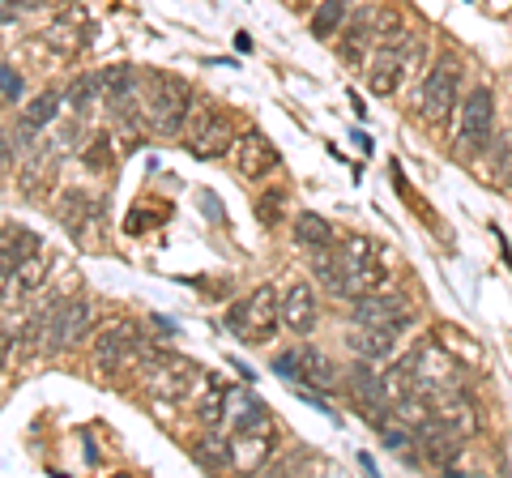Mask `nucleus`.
Here are the masks:
<instances>
[{"label":"nucleus","mask_w":512,"mask_h":478,"mask_svg":"<svg viewBox=\"0 0 512 478\" xmlns=\"http://www.w3.org/2000/svg\"><path fill=\"white\" fill-rule=\"evenodd\" d=\"M350 321L355 325H384V329H410L419 316L406 304L402 295H384V291H372L363 299H350Z\"/></svg>","instance_id":"10"},{"label":"nucleus","mask_w":512,"mask_h":478,"mask_svg":"<svg viewBox=\"0 0 512 478\" xmlns=\"http://www.w3.org/2000/svg\"><path fill=\"white\" fill-rule=\"evenodd\" d=\"M94 325V304L82 295V299H69V304H60L56 312V325H52V338H47V350H77L86 342V333Z\"/></svg>","instance_id":"12"},{"label":"nucleus","mask_w":512,"mask_h":478,"mask_svg":"<svg viewBox=\"0 0 512 478\" xmlns=\"http://www.w3.org/2000/svg\"><path fill=\"white\" fill-rule=\"evenodd\" d=\"M286 5H291V9H308L312 0H286Z\"/></svg>","instance_id":"35"},{"label":"nucleus","mask_w":512,"mask_h":478,"mask_svg":"<svg viewBox=\"0 0 512 478\" xmlns=\"http://www.w3.org/2000/svg\"><path fill=\"white\" fill-rule=\"evenodd\" d=\"M56 163H60V150H35L26 158V163L18 167V180L30 197H47L56 184Z\"/></svg>","instance_id":"20"},{"label":"nucleus","mask_w":512,"mask_h":478,"mask_svg":"<svg viewBox=\"0 0 512 478\" xmlns=\"http://www.w3.org/2000/svg\"><path fill=\"white\" fill-rule=\"evenodd\" d=\"M282 201H286L282 193H265L261 201H256V218H261L265 227H274V222L282 218Z\"/></svg>","instance_id":"31"},{"label":"nucleus","mask_w":512,"mask_h":478,"mask_svg":"<svg viewBox=\"0 0 512 478\" xmlns=\"http://www.w3.org/2000/svg\"><path fill=\"white\" fill-rule=\"evenodd\" d=\"M60 107H64V94L60 90H43V94H35L26 107H22V116H18V146H30V141L39 137V129H47L56 116H60Z\"/></svg>","instance_id":"17"},{"label":"nucleus","mask_w":512,"mask_h":478,"mask_svg":"<svg viewBox=\"0 0 512 478\" xmlns=\"http://www.w3.org/2000/svg\"><path fill=\"white\" fill-rule=\"evenodd\" d=\"M312 274L338 299H363L372 291H384V282H389V269L376 261V244L367 235H346L320 248Z\"/></svg>","instance_id":"1"},{"label":"nucleus","mask_w":512,"mask_h":478,"mask_svg":"<svg viewBox=\"0 0 512 478\" xmlns=\"http://www.w3.org/2000/svg\"><path fill=\"white\" fill-rule=\"evenodd\" d=\"M43 282H47V261L39 257V252H35V257H26V261H22V265L5 278L9 299H26V295H35Z\"/></svg>","instance_id":"21"},{"label":"nucleus","mask_w":512,"mask_h":478,"mask_svg":"<svg viewBox=\"0 0 512 478\" xmlns=\"http://www.w3.org/2000/svg\"><path fill=\"white\" fill-rule=\"evenodd\" d=\"M60 222L73 231V239H82L86 244V235L103 231V201L82 197V193H64L60 197Z\"/></svg>","instance_id":"16"},{"label":"nucleus","mask_w":512,"mask_h":478,"mask_svg":"<svg viewBox=\"0 0 512 478\" xmlns=\"http://www.w3.org/2000/svg\"><path fill=\"white\" fill-rule=\"evenodd\" d=\"M137 350H141V329L133 321L107 325L99 338H94V368H99L103 376H116L137 359Z\"/></svg>","instance_id":"8"},{"label":"nucleus","mask_w":512,"mask_h":478,"mask_svg":"<svg viewBox=\"0 0 512 478\" xmlns=\"http://www.w3.org/2000/svg\"><path fill=\"white\" fill-rule=\"evenodd\" d=\"M397 338H402V329H384V325H350L346 329V350L355 359H384L393 355Z\"/></svg>","instance_id":"18"},{"label":"nucleus","mask_w":512,"mask_h":478,"mask_svg":"<svg viewBox=\"0 0 512 478\" xmlns=\"http://www.w3.org/2000/svg\"><path fill=\"white\" fill-rule=\"evenodd\" d=\"M0 94H5V99H18L22 94V77L13 73L9 65H0Z\"/></svg>","instance_id":"32"},{"label":"nucleus","mask_w":512,"mask_h":478,"mask_svg":"<svg viewBox=\"0 0 512 478\" xmlns=\"http://www.w3.org/2000/svg\"><path fill=\"white\" fill-rule=\"evenodd\" d=\"M82 163L90 167V171H107L111 167V137L107 133H99L90 141V146L82 150Z\"/></svg>","instance_id":"29"},{"label":"nucleus","mask_w":512,"mask_h":478,"mask_svg":"<svg viewBox=\"0 0 512 478\" xmlns=\"http://www.w3.org/2000/svg\"><path fill=\"white\" fill-rule=\"evenodd\" d=\"M35 252H39V235L30 227H18V222L0 227V282H5L26 257H35Z\"/></svg>","instance_id":"19"},{"label":"nucleus","mask_w":512,"mask_h":478,"mask_svg":"<svg viewBox=\"0 0 512 478\" xmlns=\"http://www.w3.org/2000/svg\"><path fill=\"white\" fill-rule=\"evenodd\" d=\"M278 312H282V325L291 329V333H308L312 325H316V316H320V308H316V291L308 282H291L286 291L278 295Z\"/></svg>","instance_id":"14"},{"label":"nucleus","mask_w":512,"mask_h":478,"mask_svg":"<svg viewBox=\"0 0 512 478\" xmlns=\"http://www.w3.org/2000/svg\"><path fill=\"white\" fill-rule=\"evenodd\" d=\"M103 99V86H99V73H77L73 86L64 90V103H69L73 111H86Z\"/></svg>","instance_id":"28"},{"label":"nucleus","mask_w":512,"mask_h":478,"mask_svg":"<svg viewBox=\"0 0 512 478\" xmlns=\"http://www.w3.org/2000/svg\"><path fill=\"white\" fill-rule=\"evenodd\" d=\"M461 99V77H457V60L453 56H440L436 65H431V73L423 77L419 86V103H414V111L427 120V124H444L448 116H453V107Z\"/></svg>","instance_id":"5"},{"label":"nucleus","mask_w":512,"mask_h":478,"mask_svg":"<svg viewBox=\"0 0 512 478\" xmlns=\"http://www.w3.org/2000/svg\"><path fill=\"white\" fill-rule=\"evenodd\" d=\"M231 163H235V171L244 175V180H265V175H274L282 167V158L274 150V141H269L261 129H248V133L235 137Z\"/></svg>","instance_id":"11"},{"label":"nucleus","mask_w":512,"mask_h":478,"mask_svg":"<svg viewBox=\"0 0 512 478\" xmlns=\"http://www.w3.org/2000/svg\"><path fill=\"white\" fill-rule=\"evenodd\" d=\"M372 30H376V9H359L342 22V30L333 39H338V56L346 65H363L367 47H372Z\"/></svg>","instance_id":"15"},{"label":"nucleus","mask_w":512,"mask_h":478,"mask_svg":"<svg viewBox=\"0 0 512 478\" xmlns=\"http://www.w3.org/2000/svg\"><path fill=\"white\" fill-rule=\"evenodd\" d=\"M192 457H197L205 470H227V466H235V449H231V440H222V436L197 440V444H192Z\"/></svg>","instance_id":"27"},{"label":"nucleus","mask_w":512,"mask_h":478,"mask_svg":"<svg viewBox=\"0 0 512 478\" xmlns=\"http://www.w3.org/2000/svg\"><path fill=\"white\" fill-rule=\"evenodd\" d=\"M491 137H495V94L487 86H478L466 94V103H461L457 141H461V150H483Z\"/></svg>","instance_id":"9"},{"label":"nucleus","mask_w":512,"mask_h":478,"mask_svg":"<svg viewBox=\"0 0 512 478\" xmlns=\"http://www.w3.org/2000/svg\"><path fill=\"white\" fill-rule=\"evenodd\" d=\"M295 244H303V248H312V252H320V248H329L333 244V227L320 214H312V210H303V214H295Z\"/></svg>","instance_id":"23"},{"label":"nucleus","mask_w":512,"mask_h":478,"mask_svg":"<svg viewBox=\"0 0 512 478\" xmlns=\"http://www.w3.org/2000/svg\"><path fill=\"white\" fill-rule=\"evenodd\" d=\"M47 43H56L60 52H77V47H86L90 43V13H86V5L69 0V5L52 18V26H47Z\"/></svg>","instance_id":"13"},{"label":"nucleus","mask_w":512,"mask_h":478,"mask_svg":"<svg viewBox=\"0 0 512 478\" xmlns=\"http://www.w3.org/2000/svg\"><path fill=\"white\" fill-rule=\"evenodd\" d=\"M47 0H0V22H18V18H26V13H35V9H43Z\"/></svg>","instance_id":"30"},{"label":"nucleus","mask_w":512,"mask_h":478,"mask_svg":"<svg viewBox=\"0 0 512 478\" xmlns=\"http://www.w3.org/2000/svg\"><path fill=\"white\" fill-rule=\"evenodd\" d=\"M9 342H13V338H9V333H5V338H0V363H5V359H9Z\"/></svg>","instance_id":"34"},{"label":"nucleus","mask_w":512,"mask_h":478,"mask_svg":"<svg viewBox=\"0 0 512 478\" xmlns=\"http://www.w3.org/2000/svg\"><path fill=\"white\" fill-rule=\"evenodd\" d=\"M346 393L372 427H384L393 419V393L384 385V372L372 368V359H355L346 368Z\"/></svg>","instance_id":"4"},{"label":"nucleus","mask_w":512,"mask_h":478,"mask_svg":"<svg viewBox=\"0 0 512 478\" xmlns=\"http://www.w3.org/2000/svg\"><path fill=\"white\" fill-rule=\"evenodd\" d=\"M235 124L227 111H218V107H205V111H192V120H188V150L197 154V158H222V154H231L235 146Z\"/></svg>","instance_id":"7"},{"label":"nucleus","mask_w":512,"mask_h":478,"mask_svg":"<svg viewBox=\"0 0 512 478\" xmlns=\"http://www.w3.org/2000/svg\"><path fill=\"white\" fill-rule=\"evenodd\" d=\"M346 18H350V0H320L316 13H312V35L316 39H333Z\"/></svg>","instance_id":"24"},{"label":"nucleus","mask_w":512,"mask_h":478,"mask_svg":"<svg viewBox=\"0 0 512 478\" xmlns=\"http://www.w3.org/2000/svg\"><path fill=\"white\" fill-rule=\"evenodd\" d=\"M13 146H18V137L0 129V167H9V163H13Z\"/></svg>","instance_id":"33"},{"label":"nucleus","mask_w":512,"mask_h":478,"mask_svg":"<svg viewBox=\"0 0 512 478\" xmlns=\"http://www.w3.org/2000/svg\"><path fill=\"white\" fill-rule=\"evenodd\" d=\"M278 325H282V312H278L274 286H256V291H248L227 312V329L244 342H269L278 333Z\"/></svg>","instance_id":"3"},{"label":"nucleus","mask_w":512,"mask_h":478,"mask_svg":"<svg viewBox=\"0 0 512 478\" xmlns=\"http://www.w3.org/2000/svg\"><path fill=\"white\" fill-rule=\"evenodd\" d=\"M192 107H197V99H192L188 82H180V77H171V73H154L150 77L146 116H150V129L154 133L180 137L188 129V120H192Z\"/></svg>","instance_id":"2"},{"label":"nucleus","mask_w":512,"mask_h":478,"mask_svg":"<svg viewBox=\"0 0 512 478\" xmlns=\"http://www.w3.org/2000/svg\"><path fill=\"white\" fill-rule=\"evenodd\" d=\"M227 410H231V389H218V385H214V389L201 393V402H197V423L214 432V427L227 423Z\"/></svg>","instance_id":"26"},{"label":"nucleus","mask_w":512,"mask_h":478,"mask_svg":"<svg viewBox=\"0 0 512 478\" xmlns=\"http://www.w3.org/2000/svg\"><path fill=\"white\" fill-rule=\"evenodd\" d=\"M274 372L282 380H291L295 389H333L338 385V368L329 363V355H320L316 346H291L274 355Z\"/></svg>","instance_id":"6"},{"label":"nucleus","mask_w":512,"mask_h":478,"mask_svg":"<svg viewBox=\"0 0 512 478\" xmlns=\"http://www.w3.org/2000/svg\"><path fill=\"white\" fill-rule=\"evenodd\" d=\"M406 35H410V30L402 22V13L376 9V30H372V47H376V52H393V47H402Z\"/></svg>","instance_id":"22"},{"label":"nucleus","mask_w":512,"mask_h":478,"mask_svg":"<svg viewBox=\"0 0 512 478\" xmlns=\"http://www.w3.org/2000/svg\"><path fill=\"white\" fill-rule=\"evenodd\" d=\"M99 86H103V99L107 107L128 99V94H137V73L133 65H111V69H99Z\"/></svg>","instance_id":"25"}]
</instances>
